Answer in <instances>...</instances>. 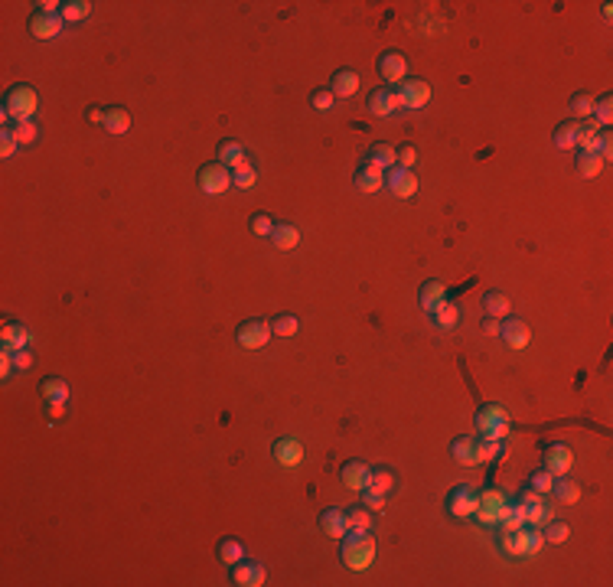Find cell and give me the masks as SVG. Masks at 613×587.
Segmentation results:
<instances>
[{"label":"cell","instance_id":"cell-5","mask_svg":"<svg viewBox=\"0 0 613 587\" xmlns=\"http://www.w3.org/2000/svg\"><path fill=\"white\" fill-rule=\"evenodd\" d=\"M271 320H261V316H251V320H242L239 330H235V340H239V346L245 349H261L268 346V340H271Z\"/></svg>","mask_w":613,"mask_h":587},{"label":"cell","instance_id":"cell-56","mask_svg":"<svg viewBox=\"0 0 613 587\" xmlns=\"http://www.w3.org/2000/svg\"><path fill=\"white\" fill-rule=\"evenodd\" d=\"M30 366H33V352H30V349H20V352H13V369H17V372H26Z\"/></svg>","mask_w":613,"mask_h":587},{"label":"cell","instance_id":"cell-7","mask_svg":"<svg viewBox=\"0 0 613 587\" xmlns=\"http://www.w3.org/2000/svg\"><path fill=\"white\" fill-rule=\"evenodd\" d=\"M379 76L388 82V85H401L405 78H408V56L398 49H385L382 56H379Z\"/></svg>","mask_w":613,"mask_h":587},{"label":"cell","instance_id":"cell-41","mask_svg":"<svg viewBox=\"0 0 613 587\" xmlns=\"http://www.w3.org/2000/svg\"><path fill=\"white\" fill-rule=\"evenodd\" d=\"M297 330H300V320L294 314L271 316V333H274V336H297Z\"/></svg>","mask_w":613,"mask_h":587},{"label":"cell","instance_id":"cell-59","mask_svg":"<svg viewBox=\"0 0 613 587\" xmlns=\"http://www.w3.org/2000/svg\"><path fill=\"white\" fill-rule=\"evenodd\" d=\"M264 581H268V571H264V564L255 562V568H251V587H261Z\"/></svg>","mask_w":613,"mask_h":587},{"label":"cell","instance_id":"cell-12","mask_svg":"<svg viewBox=\"0 0 613 587\" xmlns=\"http://www.w3.org/2000/svg\"><path fill=\"white\" fill-rule=\"evenodd\" d=\"M369 470L372 467H366L362 460H346L340 467V480H343V486L346 490H352V493H362L369 486Z\"/></svg>","mask_w":613,"mask_h":587},{"label":"cell","instance_id":"cell-13","mask_svg":"<svg viewBox=\"0 0 613 587\" xmlns=\"http://www.w3.org/2000/svg\"><path fill=\"white\" fill-rule=\"evenodd\" d=\"M499 336L506 340V346H512V349H525L528 346V340H532V330H528V324L525 320H503L499 324Z\"/></svg>","mask_w":613,"mask_h":587},{"label":"cell","instance_id":"cell-21","mask_svg":"<svg viewBox=\"0 0 613 587\" xmlns=\"http://www.w3.org/2000/svg\"><path fill=\"white\" fill-rule=\"evenodd\" d=\"M417 300H421V307H424L427 314H434L437 307L447 300V284H441V281H424V284H421V290H417Z\"/></svg>","mask_w":613,"mask_h":587},{"label":"cell","instance_id":"cell-8","mask_svg":"<svg viewBox=\"0 0 613 587\" xmlns=\"http://www.w3.org/2000/svg\"><path fill=\"white\" fill-rule=\"evenodd\" d=\"M480 499H477V490H470V486H453L451 493H447V512H451L453 519H470L473 512H477Z\"/></svg>","mask_w":613,"mask_h":587},{"label":"cell","instance_id":"cell-34","mask_svg":"<svg viewBox=\"0 0 613 587\" xmlns=\"http://www.w3.org/2000/svg\"><path fill=\"white\" fill-rule=\"evenodd\" d=\"M431 316H434L437 330H453V326H457V320H460V307L453 304V300H444V304L437 307Z\"/></svg>","mask_w":613,"mask_h":587},{"label":"cell","instance_id":"cell-4","mask_svg":"<svg viewBox=\"0 0 613 587\" xmlns=\"http://www.w3.org/2000/svg\"><path fill=\"white\" fill-rule=\"evenodd\" d=\"M477 499H480V506H477V516L483 526H499V516H503V509H506V493L499 490V486H486V490H480L477 493Z\"/></svg>","mask_w":613,"mask_h":587},{"label":"cell","instance_id":"cell-39","mask_svg":"<svg viewBox=\"0 0 613 587\" xmlns=\"http://www.w3.org/2000/svg\"><path fill=\"white\" fill-rule=\"evenodd\" d=\"M568 111H571V121H588L590 114H594V98H590L588 92H578L571 98Z\"/></svg>","mask_w":613,"mask_h":587},{"label":"cell","instance_id":"cell-55","mask_svg":"<svg viewBox=\"0 0 613 587\" xmlns=\"http://www.w3.org/2000/svg\"><path fill=\"white\" fill-rule=\"evenodd\" d=\"M362 506L372 509V512H379V509H385V496L372 493V490H362Z\"/></svg>","mask_w":613,"mask_h":587},{"label":"cell","instance_id":"cell-44","mask_svg":"<svg viewBox=\"0 0 613 587\" xmlns=\"http://www.w3.org/2000/svg\"><path fill=\"white\" fill-rule=\"evenodd\" d=\"M522 545H525V558H532V555L542 552V545H545V535H542V528L522 526Z\"/></svg>","mask_w":613,"mask_h":587},{"label":"cell","instance_id":"cell-49","mask_svg":"<svg viewBox=\"0 0 613 587\" xmlns=\"http://www.w3.org/2000/svg\"><path fill=\"white\" fill-rule=\"evenodd\" d=\"M528 486H532L535 493L548 496V493H552V486H554V473H548L545 467H542V470H535V473L528 477Z\"/></svg>","mask_w":613,"mask_h":587},{"label":"cell","instance_id":"cell-60","mask_svg":"<svg viewBox=\"0 0 613 587\" xmlns=\"http://www.w3.org/2000/svg\"><path fill=\"white\" fill-rule=\"evenodd\" d=\"M483 333H486V336H499V320H496V316H486V320H483Z\"/></svg>","mask_w":613,"mask_h":587},{"label":"cell","instance_id":"cell-30","mask_svg":"<svg viewBox=\"0 0 613 587\" xmlns=\"http://www.w3.org/2000/svg\"><path fill=\"white\" fill-rule=\"evenodd\" d=\"M219 562L229 564V568H235L239 562H245V545H242L239 538H222L219 542Z\"/></svg>","mask_w":613,"mask_h":587},{"label":"cell","instance_id":"cell-40","mask_svg":"<svg viewBox=\"0 0 613 587\" xmlns=\"http://www.w3.org/2000/svg\"><path fill=\"white\" fill-rule=\"evenodd\" d=\"M255 183H258V170H255V163L251 160H245L242 167L232 170V186L235 189H251Z\"/></svg>","mask_w":613,"mask_h":587},{"label":"cell","instance_id":"cell-24","mask_svg":"<svg viewBox=\"0 0 613 587\" xmlns=\"http://www.w3.org/2000/svg\"><path fill=\"white\" fill-rule=\"evenodd\" d=\"M496 545H499V552L509 555V558H525L522 528H512V532H503V528H499V535H496Z\"/></svg>","mask_w":613,"mask_h":587},{"label":"cell","instance_id":"cell-3","mask_svg":"<svg viewBox=\"0 0 613 587\" xmlns=\"http://www.w3.org/2000/svg\"><path fill=\"white\" fill-rule=\"evenodd\" d=\"M395 98H398V111H415V108H424L431 102V85L424 78H405L401 85H395Z\"/></svg>","mask_w":613,"mask_h":587},{"label":"cell","instance_id":"cell-1","mask_svg":"<svg viewBox=\"0 0 613 587\" xmlns=\"http://www.w3.org/2000/svg\"><path fill=\"white\" fill-rule=\"evenodd\" d=\"M343 564L350 571H366L369 564L375 562V538L369 535H356V532H350V535L343 538V552H340Z\"/></svg>","mask_w":613,"mask_h":587},{"label":"cell","instance_id":"cell-36","mask_svg":"<svg viewBox=\"0 0 613 587\" xmlns=\"http://www.w3.org/2000/svg\"><path fill=\"white\" fill-rule=\"evenodd\" d=\"M604 157L600 153H578V173L584 179H594V177H600L604 173Z\"/></svg>","mask_w":613,"mask_h":587},{"label":"cell","instance_id":"cell-9","mask_svg":"<svg viewBox=\"0 0 613 587\" xmlns=\"http://www.w3.org/2000/svg\"><path fill=\"white\" fill-rule=\"evenodd\" d=\"M385 186L392 189L398 199H411V196L417 193V177L411 170H405V167H398V163H395V167H388V170H385Z\"/></svg>","mask_w":613,"mask_h":587},{"label":"cell","instance_id":"cell-46","mask_svg":"<svg viewBox=\"0 0 613 587\" xmlns=\"http://www.w3.org/2000/svg\"><path fill=\"white\" fill-rule=\"evenodd\" d=\"M10 131H13V137H17L20 147H33L36 137H40V128H36L33 121H20V124H13Z\"/></svg>","mask_w":613,"mask_h":587},{"label":"cell","instance_id":"cell-10","mask_svg":"<svg viewBox=\"0 0 613 587\" xmlns=\"http://www.w3.org/2000/svg\"><path fill=\"white\" fill-rule=\"evenodd\" d=\"M542 467H545L548 473H554V477H564V473H571V467H574V453H571L568 444H548L545 457H542Z\"/></svg>","mask_w":613,"mask_h":587},{"label":"cell","instance_id":"cell-27","mask_svg":"<svg viewBox=\"0 0 613 587\" xmlns=\"http://www.w3.org/2000/svg\"><path fill=\"white\" fill-rule=\"evenodd\" d=\"M499 421H512L509 411H506L503 405H483V408L477 411V431H480V434H483L486 427L499 425Z\"/></svg>","mask_w":613,"mask_h":587},{"label":"cell","instance_id":"cell-61","mask_svg":"<svg viewBox=\"0 0 613 587\" xmlns=\"http://www.w3.org/2000/svg\"><path fill=\"white\" fill-rule=\"evenodd\" d=\"M88 121H92V124H102V128H105V108L92 105V108H88Z\"/></svg>","mask_w":613,"mask_h":587},{"label":"cell","instance_id":"cell-25","mask_svg":"<svg viewBox=\"0 0 613 587\" xmlns=\"http://www.w3.org/2000/svg\"><path fill=\"white\" fill-rule=\"evenodd\" d=\"M451 457L457 463H463V467H477V441L473 437H453Z\"/></svg>","mask_w":613,"mask_h":587},{"label":"cell","instance_id":"cell-51","mask_svg":"<svg viewBox=\"0 0 613 587\" xmlns=\"http://www.w3.org/2000/svg\"><path fill=\"white\" fill-rule=\"evenodd\" d=\"M251 568H255L251 562H239L235 568H232V581H235L239 587H251Z\"/></svg>","mask_w":613,"mask_h":587},{"label":"cell","instance_id":"cell-2","mask_svg":"<svg viewBox=\"0 0 613 587\" xmlns=\"http://www.w3.org/2000/svg\"><path fill=\"white\" fill-rule=\"evenodd\" d=\"M36 102H40V98H36L33 85L20 82V85L7 88V95H4V114H7L13 124H20V121H33Z\"/></svg>","mask_w":613,"mask_h":587},{"label":"cell","instance_id":"cell-42","mask_svg":"<svg viewBox=\"0 0 613 587\" xmlns=\"http://www.w3.org/2000/svg\"><path fill=\"white\" fill-rule=\"evenodd\" d=\"M88 13H92V4H88V0H69V4H62L59 17L66 20V23H78V20H85Z\"/></svg>","mask_w":613,"mask_h":587},{"label":"cell","instance_id":"cell-37","mask_svg":"<svg viewBox=\"0 0 613 587\" xmlns=\"http://www.w3.org/2000/svg\"><path fill=\"white\" fill-rule=\"evenodd\" d=\"M366 160L375 163L379 170H388V167L398 163V153H395V147H388V144H372V150H369Z\"/></svg>","mask_w":613,"mask_h":587},{"label":"cell","instance_id":"cell-15","mask_svg":"<svg viewBox=\"0 0 613 587\" xmlns=\"http://www.w3.org/2000/svg\"><path fill=\"white\" fill-rule=\"evenodd\" d=\"M62 26H66L62 17H49V13H40V10L30 17V33H33L36 40H56V36L62 33Z\"/></svg>","mask_w":613,"mask_h":587},{"label":"cell","instance_id":"cell-45","mask_svg":"<svg viewBox=\"0 0 613 587\" xmlns=\"http://www.w3.org/2000/svg\"><path fill=\"white\" fill-rule=\"evenodd\" d=\"M503 441H477V463H493V460L503 457Z\"/></svg>","mask_w":613,"mask_h":587},{"label":"cell","instance_id":"cell-23","mask_svg":"<svg viewBox=\"0 0 613 587\" xmlns=\"http://www.w3.org/2000/svg\"><path fill=\"white\" fill-rule=\"evenodd\" d=\"M105 131H108V134H128L131 131V111L121 108V105L105 108Z\"/></svg>","mask_w":613,"mask_h":587},{"label":"cell","instance_id":"cell-53","mask_svg":"<svg viewBox=\"0 0 613 587\" xmlns=\"http://www.w3.org/2000/svg\"><path fill=\"white\" fill-rule=\"evenodd\" d=\"M509 434H512V421H499V425H493V427H486L483 431L486 441H506Z\"/></svg>","mask_w":613,"mask_h":587},{"label":"cell","instance_id":"cell-38","mask_svg":"<svg viewBox=\"0 0 613 587\" xmlns=\"http://www.w3.org/2000/svg\"><path fill=\"white\" fill-rule=\"evenodd\" d=\"M522 526H525V509H522L519 502H506L503 516H499V528L512 532V528H522Z\"/></svg>","mask_w":613,"mask_h":587},{"label":"cell","instance_id":"cell-11","mask_svg":"<svg viewBox=\"0 0 613 587\" xmlns=\"http://www.w3.org/2000/svg\"><path fill=\"white\" fill-rule=\"evenodd\" d=\"M30 340H33V333L26 330L23 324H17V320H7L4 330H0V349H7V352L30 349Z\"/></svg>","mask_w":613,"mask_h":587},{"label":"cell","instance_id":"cell-26","mask_svg":"<svg viewBox=\"0 0 613 587\" xmlns=\"http://www.w3.org/2000/svg\"><path fill=\"white\" fill-rule=\"evenodd\" d=\"M522 509H525V526L542 528L548 519H552V502H548L545 496H538V499H532L528 506H522Z\"/></svg>","mask_w":613,"mask_h":587},{"label":"cell","instance_id":"cell-52","mask_svg":"<svg viewBox=\"0 0 613 587\" xmlns=\"http://www.w3.org/2000/svg\"><path fill=\"white\" fill-rule=\"evenodd\" d=\"M333 102H336V98H333L330 88H316V92L310 95V105H314L316 111H330V108H333Z\"/></svg>","mask_w":613,"mask_h":587},{"label":"cell","instance_id":"cell-29","mask_svg":"<svg viewBox=\"0 0 613 587\" xmlns=\"http://www.w3.org/2000/svg\"><path fill=\"white\" fill-rule=\"evenodd\" d=\"M346 522H350V532L366 535V532H372V509H366V506H352V509H346Z\"/></svg>","mask_w":613,"mask_h":587},{"label":"cell","instance_id":"cell-50","mask_svg":"<svg viewBox=\"0 0 613 587\" xmlns=\"http://www.w3.org/2000/svg\"><path fill=\"white\" fill-rule=\"evenodd\" d=\"M17 150H20V144H17V137H13V131L4 128V131H0V157H4V160H10Z\"/></svg>","mask_w":613,"mask_h":587},{"label":"cell","instance_id":"cell-47","mask_svg":"<svg viewBox=\"0 0 613 587\" xmlns=\"http://www.w3.org/2000/svg\"><path fill=\"white\" fill-rule=\"evenodd\" d=\"M590 118H594L600 128H607V124H610V121H613V95H600V98H597V102H594V114H590Z\"/></svg>","mask_w":613,"mask_h":587},{"label":"cell","instance_id":"cell-57","mask_svg":"<svg viewBox=\"0 0 613 587\" xmlns=\"http://www.w3.org/2000/svg\"><path fill=\"white\" fill-rule=\"evenodd\" d=\"M13 372H17V369H13V352L0 349V379H10Z\"/></svg>","mask_w":613,"mask_h":587},{"label":"cell","instance_id":"cell-54","mask_svg":"<svg viewBox=\"0 0 613 587\" xmlns=\"http://www.w3.org/2000/svg\"><path fill=\"white\" fill-rule=\"evenodd\" d=\"M395 153H398V167H405V170H411V167H415V163H417V150H415V147H411V144L398 147V150H395Z\"/></svg>","mask_w":613,"mask_h":587},{"label":"cell","instance_id":"cell-28","mask_svg":"<svg viewBox=\"0 0 613 587\" xmlns=\"http://www.w3.org/2000/svg\"><path fill=\"white\" fill-rule=\"evenodd\" d=\"M578 134H581V121H564V124L554 128V147H558V150L578 147Z\"/></svg>","mask_w":613,"mask_h":587},{"label":"cell","instance_id":"cell-16","mask_svg":"<svg viewBox=\"0 0 613 587\" xmlns=\"http://www.w3.org/2000/svg\"><path fill=\"white\" fill-rule=\"evenodd\" d=\"M274 460L281 463V467H297L300 460H304V444L297 441V437H281V441H274Z\"/></svg>","mask_w":613,"mask_h":587},{"label":"cell","instance_id":"cell-33","mask_svg":"<svg viewBox=\"0 0 613 587\" xmlns=\"http://www.w3.org/2000/svg\"><path fill=\"white\" fill-rule=\"evenodd\" d=\"M271 242H274V248H281V251H290V248H297L300 232L294 229V225H287V222H281V225H274Z\"/></svg>","mask_w":613,"mask_h":587},{"label":"cell","instance_id":"cell-17","mask_svg":"<svg viewBox=\"0 0 613 587\" xmlns=\"http://www.w3.org/2000/svg\"><path fill=\"white\" fill-rule=\"evenodd\" d=\"M366 490H372V493H379V496H388L398 490V473L395 470H388V467H372L369 470V486Z\"/></svg>","mask_w":613,"mask_h":587},{"label":"cell","instance_id":"cell-20","mask_svg":"<svg viewBox=\"0 0 613 587\" xmlns=\"http://www.w3.org/2000/svg\"><path fill=\"white\" fill-rule=\"evenodd\" d=\"M330 92H333V98H352V95L359 92V76L352 72V69H340V72H333Z\"/></svg>","mask_w":613,"mask_h":587},{"label":"cell","instance_id":"cell-19","mask_svg":"<svg viewBox=\"0 0 613 587\" xmlns=\"http://www.w3.org/2000/svg\"><path fill=\"white\" fill-rule=\"evenodd\" d=\"M320 528H323V535H330V538H346L350 535L346 512L343 509H323L320 512Z\"/></svg>","mask_w":613,"mask_h":587},{"label":"cell","instance_id":"cell-14","mask_svg":"<svg viewBox=\"0 0 613 587\" xmlns=\"http://www.w3.org/2000/svg\"><path fill=\"white\" fill-rule=\"evenodd\" d=\"M369 111H372L375 118H388V114H395L398 111V98H395V88L392 85H382L375 88L372 95H369Z\"/></svg>","mask_w":613,"mask_h":587},{"label":"cell","instance_id":"cell-6","mask_svg":"<svg viewBox=\"0 0 613 587\" xmlns=\"http://www.w3.org/2000/svg\"><path fill=\"white\" fill-rule=\"evenodd\" d=\"M196 179H199V189L203 193H209V196H219V193H225V189L232 186V170L225 167V163H203L199 167V173H196Z\"/></svg>","mask_w":613,"mask_h":587},{"label":"cell","instance_id":"cell-48","mask_svg":"<svg viewBox=\"0 0 613 587\" xmlns=\"http://www.w3.org/2000/svg\"><path fill=\"white\" fill-rule=\"evenodd\" d=\"M274 215L271 213H255L251 215V222H248V229L255 232V235H261V239H271V232H274Z\"/></svg>","mask_w":613,"mask_h":587},{"label":"cell","instance_id":"cell-18","mask_svg":"<svg viewBox=\"0 0 613 587\" xmlns=\"http://www.w3.org/2000/svg\"><path fill=\"white\" fill-rule=\"evenodd\" d=\"M356 186L362 189V193H379V189L385 186V170H379L375 163H369V160H362V167L356 170Z\"/></svg>","mask_w":613,"mask_h":587},{"label":"cell","instance_id":"cell-31","mask_svg":"<svg viewBox=\"0 0 613 587\" xmlns=\"http://www.w3.org/2000/svg\"><path fill=\"white\" fill-rule=\"evenodd\" d=\"M483 310H486V316H509V297H506L503 290H489V294H483Z\"/></svg>","mask_w":613,"mask_h":587},{"label":"cell","instance_id":"cell-35","mask_svg":"<svg viewBox=\"0 0 613 587\" xmlns=\"http://www.w3.org/2000/svg\"><path fill=\"white\" fill-rule=\"evenodd\" d=\"M248 157L245 150H242L239 141H222L219 144V163H229V170H235V167H242Z\"/></svg>","mask_w":613,"mask_h":587},{"label":"cell","instance_id":"cell-58","mask_svg":"<svg viewBox=\"0 0 613 587\" xmlns=\"http://www.w3.org/2000/svg\"><path fill=\"white\" fill-rule=\"evenodd\" d=\"M46 415H49L52 421H59V417L66 415V401H46Z\"/></svg>","mask_w":613,"mask_h":587},{"label":"cell","instance_id":"cell-22","mask_svg":"<svg viewBox=\"0 0 613 587\" xmlns=\"http://www.w3.org/2000/svg\"><path fill=\"white\" fill-rule=\"evenodd\" d=\"M548 496H554V499L564 502V506H574V502H581V483L571 480L568 473H564V477H554V486Z\"/></svg>","mask_w":613,"mask_h":587},{"label":"cell","instance_id":"cell-43","mask_svg":"<svg viewBox=\"0 0 613 587\" xmlns=\"http://www.w3.org/2000/svg\"><path fill=\"white\" fill-rule=\"evenodd\" d=\"M542 535H545L548 545H561V542H568L571 526L568 522H558V519H548L545 526H542Z\"/></svg>","mask_w":613,"mask_h":587},{"label":"cell","instance_id":"cell-32","mask_svg":"<svg viewBox=\"0 0 613 587\" xmlns=\"http://www.w3.org/2000/svg\"><path fill=\"white\" fill-rule=\"evenodd\" d=\"M40 395H43L46 401H69V382L59 379V375L43 379V382H40Z\"/></svg>","mask_w":613,"mask_h":587}]
</instances>
